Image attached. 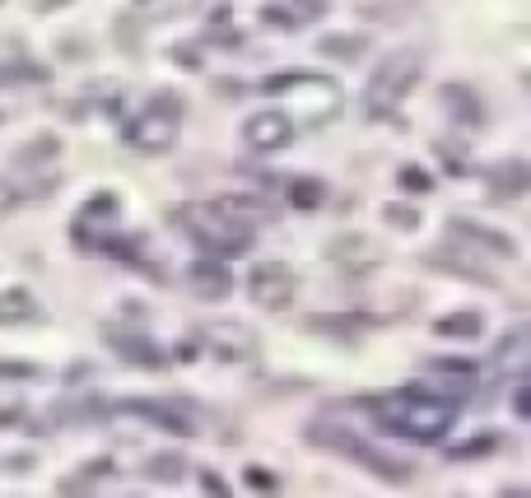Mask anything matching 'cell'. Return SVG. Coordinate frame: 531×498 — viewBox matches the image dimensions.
Returning <instances> with one entry per match:
<instances>
[{
	"label": "cell",
	"instance_id": "obj_1",
	"mask_svg": "<svg viewBox=\"0 0 531 498\" xmlns=\"http://www.w3.org/2000/svg\"><path fill=\"white\" fill-rule=\"evenodd\" d=\"M452 419H457V401L429 396L420 387H401L378 401V424L387 433L410 438V443H438L452 429Z\"/></svg>",
	"mask_w": 531,
	"mask_h": 498
},
{
	"label": "cell",
	"instance_id": "obj_2",
	"mask_svg": "<svg viewBox=\"0 0 531 498\" xmlns=\"http://www.w3.org/2000/svg\"><path fill=\"white\" fill-rule=\"evenodd\" d=\"M424 75V56L415 52V47H401V52L382 56V66L373 70V80H368L364 89V112L378 122V117H392L401 103H406V94L420 84Z\"/></svg>",
	"mask_w": 531,
	"mask_h": 498
},
{
	"label": "cell",
	"instance_id": "obj_3",
	"mask_svg": "<svg viewBox=\"0 0 531 498\" xmlns=\"http://www.w3.org/2000/svg\"><path fill=\"white\" fill-rule=\"evenodd\" d=\"M173 219H177V229L187 233V238H196V247L210 256H238L257 238L247 224L229 219L224 210H215V205H182Z\"/></svg>",
	"mask_w": 531,
	"mask_h": 498
},
{
	"label": "cell",
	"instance_id": "obj_4",
	"mask_svg": "<svg viewBox=\"0 0 531 498\" xmlns=\"http://www.w3.org/2000/svg\"><path fill=\"white\" fill-rule=\"evenodd\" d=\"M177 135H182V98L168 94V89L154 94L145 112H136L126 122V145L136 154H168L177 145Z\"/></svg>",
	"mask_w": 531,
	"mask_h": 498
},
{
	"label": "cell",
	"instance_id": "obj_5",
	"mask_svg": "<svg viewBox=\"0 0 531 498\" xmlns=\"http://www.w3.org/2000/svg\"><path fill=\"white\" fill-rule=\"evenodd\" d=\"M308 433H313L317 443H327V452H341V457L359 461L364 471L382 475V480H410V466H406V461H392L387 452H373V447H368L364 438H354V433L331 429V424H313Z\"/></svg>",
	"mask_w": 531,
	"mask_h": 498
},
{
	"label": "cell",
	"instance_id": "obj_6",
	"mask_svg": "<svg viewBox=\"0 0 531 498\" xmlns=\"http://www.w3.org/2000/svg\"><path fill=\"white\" fill-rule=\"evenodd\" d=\"M247 289H252V298H257L266 312H285L289 303H294V294H299V280H294V266H289V261L271 256V261H257V266H252Z\"/></svg>",
	"mask_w": 531,
	"mask_h": 498
},
{
	"label": "cell",
	"instance_id": "obj_7",
	"mask_svg": "<svg viewBox=\"0 0 531 498\" xmlns=\"http://www.w3.org/2000/svg\"><path fill=\"white\" fill-rule=\"evenodd\" d=\"M476 377H480V368L471 359H434L429 373L420 382H410V387L429 391V396H443V401H466L476 391Z\"/></svg>",
	"mask_w": 531,
	"mask_h": 498
},
{
	"label": "cell",
	"instance_id": "obj_8",
	"mask_svg": "<svg viewBox=\"0 0 531 498\" xmlns=\"http://www.w3.org/2000/svg\"><path fill=\"white\" fill-rule=\"evenodd\" d=\"M327 261L341 270V275L359 280V275H373V270H378L382 252L368 233H336V238L327 243Z\"/></svg>",
	"mask_w": 531,
	"mask_h": 498
},
{
	"label": "cell",
	"instance_id": "obj_9",
	"mask_svg": "<svg viewBox=\"0 0 531 498\" xmlns=\"http://www.w3.org/2000/svg\"><path fill=\"white\" fill-rule=\"evenodd\" d=\"M243 140L247 149H257V154H275V149H285L294 140V122H289V112H252L243 122Z\"/></svg>",
	"mask_w": 531,
	"mask_h": 498
},
{
	"label": "cell",
	"instance_id": "obj_10",
	"mask_svg": "<svg viewBox=\"0 0 531 498\" xmlns=\"http://www.w3.org/2000/svg\"><path fill=\"white\" fill-rule=\"evenodd\" d=\"M448 233H452V243H466L485 256H499V261H518V243H513L504 229H485L476 219H452Z\"/></svg>",
	"mask_w": 531,
	"mask_h": 498
},
{
	"label": "cell",
	"instance_id": "obj_11",
	"mask_svg": "<svg viewBox=\"0 0 531 498\" xmlns=\"http://www.w3.org/2000/svg\"><path fill=\"white\" fill-rule=\"evenodd\" d=\"M103 340H108V350L126 364H140V368H164V350L154 345L150 336H140L131 326H103Z\"/></svg>",
	"mask_w": 531,
	"mask_h": 498
},
{
	"label": "cell",
	"instance_id": "obj_12",
	"mask_svg": "<svg viewBox=\"0 0 531 498\" xmlns=\"http://www.w3.org/2000/svg\"><path fill=\"white\" fill-rule=\"evenodd\" d=\"M117 410H126V415L145 419V424H154V429L173 433V438H191V433H196V419L182 415L177 405H164V401H145V396H131V401H122Z\"/></svg>",
	"mask_w": 531,
	"mask_h": 498
},
{
	"label": "cell",
	"instance_id": "obj_13",
	"mask_svg": "<svg viewBox=\"0 0 531 498\" xmlns=\"http://www.w3.org/2000/svg\"><path fill=\"white\" fill-rule=\"evenodd\" d=\"M201 345L215 354L219 364H247V359L257 354V336H252L247 326H210Z\"/></svg>",
	"mask_w": 531,
	"mask_h": 498
},
{
	"label": "cell",
	"instance_id": "obj_14",
	"mask_svg": "<svg viewBox=\"0 0 531 498\" xmlns=\"http://www.w3.org/2000/svg\"><path fill=\"white\" fill-rule=\"evenodd\" d=\"M373 326H378V317H364V312H317V317L303 322V331L345 340V336H364V331H373Z\"/></svg>",
	"mask_w": 531,
	"mask_h": 498
},
{
	"label": "cell",
	"instance_id": "obj_15",
	"mask_svg": "<svg viewBox=\"0 0 531 498\" xmlns=\"http://www.w3.org/2000/svg\"><path fill=\"white\" fill-rule=\"evenodd\" d=\"M191 289H196V298H224L233 289V275L229 266H224V256H210L205 252V261H191Z\"/></svg>",
	"mask_w": 531,
	"mask_h": 498
},
{
	"label": "cell",
	"instance_id": "obj_16",
	"mask_svg": "<svg viewBox=\"0 0 531 498\" xmlns=\"http://www.w3.org/2000/svg\"><path fill=\"white\" fill-rule=\"evenodd\" d=\"M485 182H490V191L499 201H513V196H522V191L531 187V163L527 159H499V163H490Z\"/></svg>",
	"mask_w": 531,
	"mask_h": 498
},
{
	"label": "cell",
	"instance_id": "obj_17",
	"mask_svg": "<svg viewBox=\"0 0 531 498\" xmlns=\"http://www.w3.org/2000/svg\"><path fill=\"white\" fill-rule=\"evenodd\" d=\"M438 98H443V108H452V117H457V122H466L471 131H480V126H485V103H480L466 84H443V94H438Z\"/></svg>",
	"mask_w": 531,
	"mask_h": 498
},
{
	"label": "cell",
	"instance_id": "obj_18",
	"mask_svg": "<svg viewBox=\"0 0 531 498\" xmlns=\"http://www.w3.org/2000/svg\"><path fill=\"white\" fill-rule=\"evenodd\" d=\"M215 210H224V215L247 224V229H257V224L271 219V201H266V196H219Z\"/></svg>",
	"mask_w": 531,
	"mask_h": 498
},
{
	"label": "cell",
	"instance_id": "obj_19",
	"mask_svg": "<svg viewBox=\"0 0 531 498\" xmlns=\"http://www.w3.org/2000/svg\"><path fill=\"white\" fill-rule=\"evenodd\" d=\"M42 308L28 289H0V326H28L38 322Z\"/></svg>",
	"mask_w": 531,
	"mask_h": 498
},
{
	"label": "cell",
	"instance_id": "obj_20",
	"mask_svg": "<svg viewBox=\"0 0 531 498\" xmlns=\"http://www.w3.org/2000/svg\"><path fill=\"white\" fill-rule=\"evenodd\" d=\"M434 331L448 340H476V336H485V317L480 312H448V317L434 322Z\"/></svg>",
	"mask_w": 531,
	"mask_h": 498
},
{
	"label": "cell",
	"instance_id": "obj_21",
	"mask_svg": "<svg viewBox=\"0 0 531 498\" xmlns=\"http://www.w3.org/2000/svg\"><path fill=\"white\" fill-rule=\"evenodd\" d=\"M61 154V140L56 135H33L19 154H14V168H38V163H52Z\"/></svg>",
	"mask_w": 531,
	"mask_h": 498
},
{
	"label": "cell",
	"instance_id": "obj_22",
	"mask_svg": "<svg viewBox=\"0 0 531 498\" xmlns=\"http://www.w3.org/2000/svg\"><path fill=\"white\" fill-rule=\"evenodd\" d=\"M317 52L331 56V61H359L368 52V38H345V33H331V38L317 42Z\"/></svg>",
	"mask_w": 531,
	"mask_h": 498
},
{
	"label": "cell",
	"instance_id": "obj_23",
	"mask_svg": "<svg viewBox=\"0 0 531 498\" xmlns=\"http://www.w3.org/2000/svg\"><path fill=\"white\" fill-rule=\"evenodd\" d=\"M429 266L443 270V275H462V280H476V284H494L490 270H476V266H466L462 256H448V252H429Z\"/></svg>",
	"mask_w": 531,
	"mask_h": 498
},
{
	"label": "cell",
	"instance_id": "obj_24",
	"mask_svg": "<svg viewBox=\"0 0 531 498\" xmlns=\"http://www.w3.org/2000/svg\"><path fill=\"white\" fill-rule=\"evenodd\" d=\"M322 196H327V187H322L317 177H294V182H289V205H294V210H317Z\"/></svg>",
	"mask_w": 531,
	"mask_h": 498
},
{
	"label": "cell",
	"instance_id": "obj_25",
	"mask_svg": "<svg viewBox=\"0 0 531 498\" xmlns=\"http://www.w3.org/2000/svg\"><path fill=\"white\" fill-rule=\"evenodd\" d=\"M396 187L406 191V196H429V191H434V177H429V168H420V163H401V168H396Z\"/></svg>",
	"mask_w": 531,
	"mask_h": 498
},
{
	"label": "cell",
	"instance_id": "obj_26",
	"mask_svg": "<svg viewBox=\"0 0 531 498\" xmlns=\"http://www.w3.org/2000/svg\"><path fill=\"white\" fill-rule=\"evenodd\" d=\"M499 447H504V438H499V433H480V438H471V443L452 447L448 457L452 461H471V457H490V452H499Z\"/></svg>",
	"mask_w": 531,
	"mask_h": 498
},
{
	"label": "cell",
	"instance_id": "obj_27",
	"mask_svg": "<svg viewBox=\"0 0 531 498\" xmlns=\"http://www.w3.org/2000/svg\"><path fill=\"white\" fill-rule=\"evenodd\" d=\"M47 80V70L33 66V61H19V66H0V84H38Z\"/></svg>",
	"mask_w": 531,
	"mask_h": 498
},
{
	"label": "cell",
	"instance_id": "obj_28",
	"mask_svg": "<svg viewBox=\"0 0 531 498\" xmlns=\"http://www.w3.org/2000/svg\"><path fill=\"white\" fill-rule=\"evenodd\" d=\"M182 471H187L182 457H150L145 461V475H150V480H182Z\"/></svg>",
	"mask_w": 531,
	"mask_h": 498
},
{
	"label": "cell",
	"instance_id": "obj_29",
	"mask_svg": "<svg viewBox=\"0 0 531 498\" xmlns=\"http://www.w3.org/2000/svg\"><path fill=\"white\" fill-rule=\"evenodd\" d=\"M382 219L396 229H420V210L415 205H382Z\"/></svg>",
	"mask_w": 531,
	"mask_h": 498
},
{
	"label": "cell",
	"instance_id": "obj_30",
	"mask_svg": "<svg viewBox=\"0 0 531 498\" xmlns=\"http://www.w3.org/2000/svg\"><path fill=\"white\" fill-rule=\"evenodd\" d=\"M0 377H10V382H33V377H42V368L28 364V359H0Z\"/></svg>",
	"mask_w": 531,
	"mask_h": 498
},
{
	"label": "cell",
	"instance_id": "obj_31",
	"mask_svg": "<svg viewBox=\"0 0 531 498\" xmlns=\"http://www.w3.org/2000/svg\"><path fill=\"white\" fill-rule=\"evenodd\" d=\"M243 480H247L252 489H257V494H275V489H280V480H275L271 471H261V466H247Z\"/></svg>",
	"mask_w": 531,
	"mask_h": 498
},
{
	"label": "cell",
	"instance_id": "obj_32",
	"mask_svg": "<svg viewBox=\"0 0 531 498\" xmlns=\"http://www.w3.org/2000/svg\"><path fill=\"white\" fill-rule=\"evenodd\" d=\"M434 149H438V159H443V168H448V173H457V177H462L466 168H471V163H466V154H462V149H452L448 140H443V145H434Z\"/></svg>",
	"mask_w": 531,
	"mask_h": 498
},
{
	"label": "cell",
	"instance_id": "obj_33",
	"mask_svg": "<svg viewBox=\"0 0 531 498\" xmlns=\"http://www.w3.org/2000/svg\"><path fill=\"white\" fill-rule=\"evenodd\" d=\"M19 201H24V191L14 187V182H5V177H0V215H10Z\"/></svg>",
	"mask_w": 531,
	"mask_h": 498
},
{
	"label": "cell",
	"instance_id": "obj_34",
	"mask_svg": "<svg viewBox=\"0 0 531 498\" xmlns=\"http://www.w3.org/2000/svg\"><path fill=\"white\" fill-rule=\"evenodd\" d=\"M201 489H205V494H215V498L229 494V485H224V480H219L215 471H201Z\"/></svg>",
	"mask_w": 531,
	"mask_h": 498
},
{
	"label": "cell",
	"instance_id": "obj_35",
	"mask_svg": "<svg viewBox=\"0 0 531 498\" xmlns=\"http://www.w3.org/2000/svg\"><path fill=\"white\" fill-rule=\"evenodd\" d=\"M513 415H518V419H527V415H531V396H527V387L513 391Z\"/></svg>",
	"mask_w": 531,
	"mask_h": 498
},
{
	"label": "cell",
	"instance_id": "obj_36",
	"mask_svg": "<svg viewBox=\"0 0 531 498\" xmlns=\"http://www.w3.org/2000/svg\"><path fill=\"white\" fill-rule=\"evenodd\" d=\"M19 419H24V405H0V429H5V424H19Z\"/></svg>",
	"mask_w": 531,
	"mask_h": 498
},
{
	"label": "cell",
	"instance_id": "obj_37",
	"mask_svg": "<svg viewBox=\"0 0 531 498\" xmlns=\"http://www.w3.org/2000/svg\"><path fill=\"white\" fill-rule=\"evenodd\" d=\"M177 354H182V359H196V354H201V340H182V350Z\"/></svg>",
	"mask_w": 531,
	"mask_h": 498
},
{
	"label": "cell",
	"instance_id": "obj_38",
	"mask_svg": "<svg viewBox=\"0 0 531 498\" xmlns=\"http://www.w3.org/2000/svg\"><path fill=\"white\" fill-rule=\"evenodd\" d=\"M66 0H38V10H61Z\"/></svg>",
	"mask_w": 531,
	"mask_h": 498
}]
</instances>
